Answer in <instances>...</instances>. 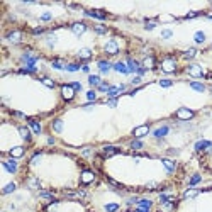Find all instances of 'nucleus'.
I'll return each instance as SVG.
<instances>
[{
	"label": "nucleus",
	"mask_w": 212,
	"mask_h": 212,
	"mask_svg": "<svg viewBox=\"0 0 212 212\" xmlns=\"http://www.w3.org/2000/svg\"><path fill=\"white\" fill-rule=\"evenodd\" d=\"M21 39H22V32L21 31H10L9 34H7V41H10V42H14V44H17V42H21Z\"/></svg>",
	"instance_id": "6"
},
{
	"label": "nucleus",
	"mask_w": 212,
	"mask_h": 212,
	"mask_svg": "<svg viewBox=\"0 0 212 212\" xmlns=\"http://www.w3.org/2000/svg\"><path fill=\"white\" fill-rule=\"evenodd\" d=\"M53 129L56 131V133H61V131H63V122L59 121V119L58 121H54L53 122Z\"/></svg>",
	"instance_id": "38"
},
{
	"label": "nucleus",
	"mask_w": 212,
	"mask_h": 212,
	"mask_svg": "<svg viewBox=\"0 0 212 212\" xmlns=\"http://www.w3.org/2000/svg\"><path fill=\"white\" fill-rule=\"evenodd\" d=\"M93 180H95V173H93V171H90V170H85L83 173H82V183L88 185V183H92Z\"/></svg>",
	"instance_id": "7"
},
{
	"label": "nucleus",
	"mask_w": 212,
	"mask_h": 212,
	"mask_svg": "<svg viewBox=\"0 0 212 212\" xmlns=\"http://www.w3.org/2000/svg\"><path fill=\"white\" fill-rule=\"evenodd\" d=\"M85 16L93 17V19H100V21L107 19V14L105 12H102V10H85Z\"/></svg>",
	"instance_id": "12"
},
{
	"label": "nucleus",
	"mask_w": 212,
	"mask_h": 212,
	"mask_svg": "<svg viewBox=\"0 0 212 212\" xmlns=\"http://www.w3.org/2000/svg\"><path fill=\"white\" fill-rule=\"evenodd\" d=\"M200 180H202V176L199 175V173H195V175H192V178L188 180V183L193 187V185H197V183H200Z\"/></svg>",
	"instance_id": "36"
},
{
	"label": "nucleus",
	"mask_w": 212,
	"mask_h": 212,
	"mask_svg": "<svg viewBox=\"0 0 212 212\" xmlns=\"http://www.w3.org/2000/svg\"><path fill=\"white\" fill-rule=\"evenodd\" d=\"M107 105H109V107H116L117 105V99H109V100H107Z\"/></svg>",
	"instance_id": "51"
},
{
	"label": "nucleus",
	"mask_w": 212,
	"mask_h": 212,
	"mask_svg": "<svg viewBox=\"0 0 212 212\" xmlns=\"http://www.w3.org/2000/svg\"><path fill=\"white\" fill-rule=\"evenodd\" d=\"M82 71H83V73H88V71H90L88 64H83V66H82Z\"/></svg>",
	"instance_id": "56"
},
{
	"label": "nucleus",
	"mask_w": 212,
	"mask_h": 212,
	"mask_svg": "<svg viewBox=\"0 0 212 212\" xmlns=\"http://www.w3.org/2000/svg\"><path fill=\"white\" fill-rule=\"evenodd\" d=\"M193 116H195V112L190 110V109H187V107H182V109L176 110V117H178L180 121H190Z\"/></svg>",
	"instance_id": "2"
},
{
	"label": "nucleus",
	"mask_w": 212,
	"mask_h": 212,
	"mask_svg": "<svg viewBox=\"0 0 212 212\" xmlns=\"http://www.w3.org/2000/svg\"><path fill=\"white\" fill-rule=\"evenodd\" d=\"M159 85H161V87H171L173 82H171V80H159Z\"/></svg>",
	"instance_id": "49"
},
{
	"label": "nucleus",
	"mask_w": 212,
	"mask_h": 212,
	"mask_svg": "<svg viewBox=\"0 0 212 212\" xmlns=\"http://www.w3.org/2000/svg\"><path fill=\"white\" fill-rule=\"evenodd\" d=\"M37 59H39V56H32V54L26 53L22 56V63H26V66H36Z\"/></svg>",
	"instance_id": "8"
},
{
	"label": "nucleus",
	"mask_w": 212,
	"mask_h": 212,
	"mask_svg": "<svg viewBox=\"0 0 212 212\" xmlns=\"http://www.w3.org/2000/svg\"><path fill=\"white\" fill-rule=\"evenodd\" d=\"M64 70H66V71H70V73H75V71L82 70V66H80V64H76V63H68Z\"/></svg>",
	"instance_id": "31"
},
{
	"label": "nucleus",
	"mask_w": 212,
	"mask_h": 212,
	"mask_svg": "<svg viewBox=\"0 0 212 212\" xmlns=\"http://www.w3.org/2000/svg\"><path fill=\"white\" fill-rule=\"evenodd\" d=\"M78 56H80L82 59H90V58H92V51H90V49H87V48H85V49H80V51H78Z\"/></svg>",
	"instance_id": "28"
},
{
	"label": "nucleus",
	"mask_w": 212,
	"mask_h": 212,
	"mask_svg": "<svg viewBox=\"0 0 212 212\" xmlns=\"http://www.w3.org/2000/svg\"><path fill=\"white\" fill-rule=\"evenodd\" d=\"M205 153H212V143H209V146H207Z\"/></svg>",
	"instance_id": "57"
},
{
	"label": "nucleus",
	"mask_w": 212,
	"mask_h": 212,
	"mask_svg": "<svg viewBox=\"0 0 212 212\" xmlns=\"http://www.w3.org/2000/svg\"><path fill=\"white\" fill-rule=\"evenodd\" d=\"M19 134L22 136V139H26V141H31L32 136H31V131L27 129L26 126H19Z\"/></svg>",
	"instance_id": "19"
},
{
	"label": "nucleus",
	"mask_w": 212,
	"mask_h": 212,
	"mask_svg": "<svg viewBox=\"0 0 212 212\" xmlns=\"http://www.w3.org/2000/svg\"><path fill=\"white\" fill-rule=\"evenodd\" d=\"M97 66H99V70H100L102 73H109L112 68V64L109 63V61H105V59H100L99 63H97Z\"/></svg>",
	"instance_id": "18"
},
{
	"label": "nucleus",
	"mask_w": 212,
	"mask_h": 212,
	"mask_svg": "<svg viewBox=\"0 0 212 212\" xmlns=\"http://www.w3.org/2000/svg\"><path fill=\"white\" fill-rule=\"evenodd\" d=\"M187 71H188V75L195 76V78H199V76H204V71H202V68L199 66V64H190V66L187 68Z\"/></svg>",
	"instance_id": "9"
},
{
	"label": "nucleus",
	"mask_w": 212,
	"mask_h": 212,
	"mask_svg": "<svg viewBox=\"0 0 212 212\" xmlns=\"http://www.w3.org/2000/svg\"><path fill=\"white\" fill-rule=\"evenodd\" d=\"M93 29H95L97 34H105V32H107V27L105 26H95Z\"/></svg>",
	"instance_id": "43"
},
{
	"label": "nucleus",
	"mask_w": 212,
	"mask_h": 212,
	"mask_svg": "<svg viewBox=\"0 0 212 212\" xmlns=\"http://www.w3.org/2000/svg\"><path fill=\"white\" fill-rule=\"evenodd\" d=\"M131 148H133V149H141V148H143V143H141L139 139H134L133 143H131Z\"/></svg>",
	"instance_id": "42"
},
{
	"label": "nucleus",
	"mask_w": 212,
	"mask_h": 212,
	"mask_svg": "<svg viewBox=\"0 0 212 212\" xmlns=\"http://www.w3.org/2000/svg\"><path fill=\"white\" fill-rule=\"evenodd\" d=\"M211 92H212V88H211Z\"/></svg>",
	"instance_id": "60"
},
{
	"label": "nucleus",
	"mask_w": 212,
	"mask_h": 212,
	"mask_svg": "<svg viewBox=\"0 0 212 212\" xmlns=\"http://www.w3.org/2000/svg\"><path fill=\"white\" fill-rule=\"evenodd\" d=\"M97 88H99V92H109V90H110V88H112V85L105 83V82H102V83L99 85Z\"/></svg>",
	"instance_id": "39"
},
{
	"label": "nucleus",
	"mask_w": 212,
	"mask_h": 212,
	"mask_svg": "<svg viewBox=\"0 0 212 212\" xmlns=\"http://www.w3.org/2000/svg\"><path fill=\"white\" fill-rule=\"evenodd\" d=\"M90 153H92V149H90V148H85L83 151H82V154H83V156H90Z\"/></svg>",
	"instance_id": "52"
},
{
	"label": "nucleus",
	"mask_w": 212,
	"mask_h": 212,
	"mask_svg": "<svg viewBox=\"0 0 212 212\" xmlns=\"http://www.w3.org/2000/svg\"><path fill=\"white\" fill-rule=\"evenodd\" d=\"M207 17H209V19H211V21H212V14H209V16H207Z\"/></svg>",
	"instance_id": "59"
},
{
	"label": "nucleus",
	"mask_w": 212,
	"mask_h": 212,
	"mask_svg": "<svg viewBox=\"0 0 212 212\" xmlns=\"http://www.w3.org/2000/svg\"><path fill=\"white\" fill-rule=\"evenodd\" d=\"M168 133H170V127L168 126H161V127H158L156 131H153V136L156 139H161V138H165Z\"/></svg>",
	"instance_id": "14"
},
{
	"label": "nucleus",
	"mask_w": 212,
	"mask_h": 212,
	"mask_svg": "<svg viewBox=\"0 0 212 212\" xmlns=\"http://www.w3.org/2000/svg\"><path fill=\"white\" fill-rule=\"evenodd\" d=\"M104 49H105L107 54H117V53H119V46H117V42L114 41V39H110V41L107 42Z\"/></svg>",
	"instance_id": "5"
},
{
	"label": "nucleus",
	"mask_w": 212,
	"mask_h": 212,
	"mask_svg": "<svg viewBox=\"0 0 212 212\" xmlns=\"http://www.w3.org/2000/svg\"><path fill=\"white\" fill-rule=\"evenodd\" d=\"M29 121V126H31L32 133L34 134H41L42 133V127H41V122H37L36 119H27Z\"/></svg>",
	"instance_id": "16"
},
{
	"label": "nucleus",
	"mask_w": 212,
	"mask_h": 212,
	"mask_svg": "<svg viewBox=\"0 0 212 212\" xmlns=\"http://www.w3.org/2000/svg\"><path fill=\"white\" fill-rule=\"evenodd\" d=\"M138 83H141V76H134V78H133V85H138Z\"/></svg>",
	"instance_id": "54"
},
{
	"label": "nucleus",
	"mask_w": 212,
	"mask_h": 212,
	"mask_svg": "<svg viewBox=\"0 0 212 212\" xmlns=\"http://www.w3.org/2000/svg\"><path fill=\"white\" fill-rule=\"evenodd\" d=\"M112 68L116 70L117 73H122V75H129L131 71H129V68H127L126 63H122V61H119V63H114L112 64Z\"/></svg>",
	"instance_id": "11"
},
{
	"label": "nucleus",
	"mask_w": 212,
	"mask_h": 212,
	"mask_svg": "<svg viewBox=\"0 0 212 212\" xmlns=\"http://www.w3.org/2000/svg\"><path fill=\"white\" fill-rule=\"evenodd\" d=\"M195 54H197V49H195V48L187 49L185 53H183V59H192V58H195Z\"/></svg>",
	"instance_id": "30"
},
{
	"label": "nucleus",
	"mask_w": 212,
	"mask_h": 212,
	"mask_svg": "<svg viewBox=\"0 0 212 212\" xmlns=\"http://www.w3.org/2000/svg\"><path fill=\"white\" fill-rule=\"evenodd\" d=\"M175 200H170V202H165V204H161V211L163 212H171L173 209H175V204H173Z\"/></svg>",
	"instance_id": "26"
},
{
	"label": "nucleus",
	"mask_w": 212,
	"mask_h": 212,
	"mask_svg": "<svg viewBox=\"0 0 212 212\" xmlns=\"http://www.w3.org/2000/svg\"><path fill=\"white\" fill-rule=\"evenodd\" d=\"M4 166H5L7 168V171H10V173H17V161L14 158L12 159H5V161H4Z\"/></svg>",
	"instance_id": "15"
},
{
	"label": "nucleus",
	"mask_w": 212,
	"mask_h": 212,
	"mask_svg": "<svg viewBox=\"0 0 212 212\" xmlns=\"http://www.w3.org/2000/svg\"><path fill=\"white\" fill-rule=\"evenodd\" d=\"M151 207H153V202H151V200H148V199H139L136 211H138V212H149Z\"/></svg>",
	"instance_id": "4"
},
{
	"label": "nucleus",
	"mask_w": 212,
	"mask_h": 212,
	"mask_svg": "<svg viewBox=\"0 0 212 212\" xmlns=\"http://www.w3.org/2000/svg\"><path fill=\"white\" fill-rule=\"evenodd\" d=\"M163 165H165V168H166V171H170V173H171V171H175V168H176V165L173 163L171 159H166V158L163 159Z\"/></svg>",
	"instance_id": "25"
},
{
	"label": "nucleus",
	"mask_w": 212,
	"mask_h": 212,
	"mask_svg": "<svg viewBox=\"0 0 212 212\" xmlns=\"http://www.w3.org/2000/svg\"><path fill=\"white\" fill-rule=\"evenodd\" d=\"M149 133V126H139V127H136L133 131V134H134V138H143V136H146V134Z\"/></svg>",
	"instance_id": "13"
},
{
	"label": "nucleus",
	"mask_w": 212,
	"mask_h": 212,
	"mask_svg": "<svg viewBox=\"0 0 212 212\" xmlns=\"http://www.w3.org/2000/svg\"><path fill=\"white\" fill-rule=\"evenodd\" d=\"M143 68H144V70H151V68H154V58H153V56H146V58H144V61H143Z\"/></svg>",
	"instance_id": "20"
},
{
	"label": "nucleus",
	"mask_w": 212,
	"mask_h": 212,
	"mask_svg": "<svg viewBox=\"0 0 212 212\" xmlns=\"http://www.w3.org/2000/svg\"><path fill=\"white\" fill-rule=\"evenodd\" d=\"M116 153H119V148H116V146H105L104 148V156H112Z\"/></svg>",
	"instance_id": "23"
},
{
	"label": "nucleus",
	"mask_w": 212,
	"mask_h": 212,
	"mask_svg": "<svg viewBox=\"0 0 212 212\" xmlns=\"http://www.w3.org/2000/svg\"><path fill=\"white\" fill-rule=\"evenodd\" d=\"M171 34H173V32L170 31V29H165V31L161 32V37H163V39H168V37H171Z\"/></svg>",
	"instance_id": "48"
},
{
	"label": "nucleus",
	"mask_w": 212,
	"mask_h": 212,
	"mask_svg": "<svg viewBox=\"0 0 212 212\" xmlns=\"http://www.w3.org/2000/svg\"><path fill=\"white\" fill-rule=\"evenodd\" d=\"M51 66H53L54 70H64V68H66V63H63L61 59H53Z\"/></svg>",
	"instance_id": "29"
},
{
	"label": "nucleus",
	"mask_w": 212,
	"mask_h": 212,
	"mask_svg": "<svg viewBox=\"0 0 212 212\" xmlns=\"http://www.w3.org/2000/svg\"><path fill=\"white\" fill-rule=\"evenodd\" d=\"M71 31H73V34H76V36H82V34L87 31V26H85L83 22H75V24H71Z\"/></svg>",
	"instance_id": "10"
},
{
	"label": "nucleus",
	"mask_w": 212,
	"mask_h": 212,
	"mask_svg": "<svg viewBox=\"0 0 212 212\" xmlns=\"http://www.w3.org/2000/svg\"><path fill=\"white\" fill-rule=\"evenodd\" d=\"M105 211L107 212H117V211H119V205H117V204H107Z\"/></svg>",
	"instance_id": "41"
},
{
	"label": "nucleus",
	"mask_w": 212,
	"mask_h": 212,
	"mask_svg": "<svg viewBox=\"0 0 212 212\" xmlns=\"http://www.w3.org/2000/svg\"><path fill=\"white\" fill-rule=\"evenodd\" d=\"M61 95H63L64 100H73V97H75V90H73V87H71L70 83L61 85Z\"/></svg>",
	"instance_id": "3"
},
{
	"label": "nucleus",
	"mask_w": 212,
	"mask_h": 212,
	"mask_svg": "<svg viewBox=\"0 0 212 212\" xmlns=\"http://www.w3.org/2000/svg\"><path fill=\"white\" fill-rule=\"evenodd\" d=\"M154 187H156V183H154V182H153V183H148V188H154Z\"/></svg>",
	"instance_id": "58"
},
{
	"label": "nucleus",
	"mask_w": 212,
	"mask_h": 212,
	"mask_svg": "<svg viewBox=\"0 0 212 212\" xmlns=\"http://www.w3.org/2000/svg\"><path fill=\"white\" fill-rule=\"evenodd\" d=\"M41 82H42L44 85H46L48 88H54V87H56V83H54V82H53L51 78H48V76H44V78H41Z\"/></svg>",
	"instance_id": "34"
},
{
	"label": "nucleus",
	"mask_w": 212,
	"mask_h": 212,
	"mask_svg": "<svg viewBox=\"0 0 212 212\" xmlns=\"http://www.w3.org/2000/svg\"><path fill=\"white\" fill-rule=\"evenodd\" d=\"M22 154H24V148H22V146H17V148L10 149V156H12V158H19V156H22Z\"/></svg>",
	"instance_id": "24"
},
{
	"label": "nucleus",
	"mask_w": 212,
	"mask_h": 212,
	"mask_svg": "<svg viewBox=\"0 0 212 212\" xmlns=\"http://www.w3.org/2000/svg\"><path fill=\"white\" fill-rule=\"evenodd\" d=\"M27 185H29V188H32V190H36V188H39V180L37 178H29V182H27Z\"/></svg>",
	"instance_id": "33"
},
{
	"label": "nucleus",
	"mask_w": 212,
	"mask_h": 212,
	"mask_svg": "<svg viewBox=\"0 0 212 212\" xmlns=\"http://www.w3.org/2000/svg\"><path fill=\"white\" fill-rule=\"evenodd\" d=\"M41 156H42V153H36V154H34V156H32V158H31V161H29V163H31V165L37 163V161L41 159Z\"/></svg>",
	"instance_id": "45"
},
{
	"label": "nucleus",
	"mask_w": 212,
	"mask_h": 212,
	"mask_svg": "<svg viewBox=\"0 0 212 212\" xmlns=\"http://www.w3.org/2000/svg\"><path fill=\"white\" fill-rule=\"evenodd\" d=\"M39 197H41L42 200H53V193L51 192H41Z\"/></svg>",
	"instance_id": "40"
},
{
	"label": "nucleus",
	"mask_w": 212,
	"mask_h": 212,
	"mask_svg": "<svg viewBox=\"0 0 212 212\" xmlns=\"http://www.w3.org/2000/svg\"><path fill=\"white\" fill-rule=\"evenodd\" d=\"M161 70H163L165 73H175V71H176V61H175V58H171V56L165 58L163 61H161Z\"/></svg>",
	"instance_id": "1"
},
{
	"label": "nucleus",
	"mask_w": 212,
	"mask_h": 212,
	"mask_svg": "<svg viewBox=\"0 0 212 212\" xmlns=\"http://www.w3.org/2000/svg\"><path fill=\"white\" fill-rule=\"evenodd\" d=\"M87 99L90 102H95V99H97V93L93 90H90V92H87Z\"/></svg>",
	"instance_id": "44"
},
{
	"label": "nucleus",
	"mask_w": 212,
	"mask_h": 212,
	"mask_svg": "<svg viewBox=\"0 0 212 212\" xmlns=\"http://www.w3.org/2000/svg\"><path fill=\"white\" fill-rule=\"evenodd\" d=\"M200 193V190H195V188H190V190H187L185 193H183V197L185 199H193V197H197Z\"/></svg>",
	"instance_id": "32"
},
{
	"label": "nucleus",
	"mask_w": 212,
	"mask_h": 212,
	"mask_svg": "<svg viewBox=\"0 0 212 212\" xmlns=\"http://www.w3.org/2000/svg\"><path fill=\"white\" fill-rule=\"evenodd\" d=\"M70 85L73 87V90H75V92H80V90H82V83H80V82H71Z\"/></svg>",
	"instance_id": "47"
},
{
	"label": "nucleus",
	"mask_w": 212,
	"mask_h": 212,
	"mask_svg": "<svg viewBox=\"0 0 212 212\" xmlns=\"http://www.w3.org/2000/svg\"><path fill=\"white\" fill-rule=\"evenodd\" d=\"M195 16H199V12H188V14H187V19H192V17H195Z\"/></svg>",
	"instance_id": "55"
},
{
	"label": "nucleus",
	"mask_w": 212,
	"mask_h": 212,
	"mask_svg": "<svg viewBox=\"0 0 212 212\" xmlns=\"http://www.w3.org/2000/svg\"><path fill=\"white\" fill-rule=\"evenodd\" d=\"M51 19H53V16H51L49 12H46V14H42V16H41V21L42 22H49Z\"/></svg>",
	"instance_id": "46"
},
{
	"label": "nucleus",
	"mask_w": 212,
	"mask_h": 212,
	"mask_svg": "<svg viewBox=\"0 0 212 212\" xmlns=\"http://www.w3.org/2000/svg\"><path fill=\"white\" fill-rule=\"evenodd\" d=\"M193 39H195V42H199V44H200V42H204V41H205V34H204L202 31H199V32H195V36H193Z\"/></svg>",
	"instance_id": "37"
},
{
	"label": "nucleus",
	"mask_w": 212,
	"mask_h": 212,
	"mask_svg": "<svg viewBox=\"0 0 212 212\" xmlns=\"http://www.w3.org/2000/svg\"><path fill=\"white\" fill-rule=\"evenodd\" d=\"M88 83H90L92 87H99V85L102 83V80H100L99 75H90V76H88Z\"/></svg>",
	"instance_id": "21"
},
{
	"label": "nucleus",
	"mask_w": 212,
	"mask_h": 212,
	"mask_svg": "<svg viewBox=\"0 0 212 212\" xmlns=\"http://www.w3.org/2000/svg\"><path fill=\"white\" fill-rule=\"evenodd\" d=\"M207 146H209V141L202 139V141H199V143L195 144V151H197V153H200V151H205Z\"/></svg>",
	"instance_id": "22"
},
{
	"label": "nucleus",
	"mask_w": 212,
	"mask_h": 212,
	"mask_svg": "<svg viewBox=\"0 0 212 212\" xmlns=\"http://www.w3.org/2000/svg\"><path fill=\"white\" fill-rule=\"evenodd\" d=\"M17 188V185L16 183H9L7 187H4V195H9V193H12V192Z\"/></svg>",
	"instance_id": "35"
},
{
	"label": "nucleus",
	"mask_w": 212,
	"mask_h": 212,
	"mask_svg": "<svg viewBox=\"0 0 212 212\" xmlns=\"http://www.w3.org/2000/svg\"><path fill=\"white\" fill-rule=\"evenodd\" d=\"M154 27H156V24H154V22H148V24L144 26V29H146V31H153Z\"/></svg>",
	"instance_id": "50"
},
{
	"label": "nucleus",
	"mask_w": 212,
	"mask_h": 212,
	"mask_svg": "<svg viewBox=\"0 0 212 212\" xmlns=\"http://www.w3.org/2000/svg\"><path fill=\"white\" fill-rule=\"evenodd\" d=\"M32 32H34V34L37 36V34H42V32H44V29H42V27H37V29H34Z\"/></svg>",
	"instance_id": "53"
},
{
	"label": "nucleus",
	"mask_w": 212,
	"mask_h": 212,
	"mask_svg": "<svg viewBox=\"0 0 212 212\" xmlns=\"http://www.w3.org/2000/svg\"><path fill=\"white\" fill-rule=\"evenodd\" d=\"M190 87L197 92H205V85L200 83V82H190Z\"/></svg>",
	"instance_id": "27"
},
{
	"label": "nucleus",
	"mask_w": 212,
	"mask_h": 212,
	"mask_svg": "<svg viewBox=\"0 0 212 212\" xmlns=\"http://www.w3.org/2000/svg\"><path fill=\"white\" fill-rule=\"evenodd\" d=\"M127 68H129V71H131V73H138L139 71V68H141V64L138 63V61H134V59H127Z\"/></svg>",
	"instance_id": "17"
}]
</instances>
